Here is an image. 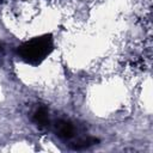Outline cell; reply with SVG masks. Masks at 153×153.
Wrapping results in <instances>:
<instances>
[{
    "mask_svg": "<svg viewBox=\"0 0 153 153\" xmlns=\"http://www.w3.org/2000/svg\"><path fill=\"white\" fill-rule=\"evenodd\" d=\"M32 122L39 128V129H45L49 128L51 124L50 116H49V110L45 106H38L33 112H32Z\"/></svg>",
    "mask_w": 153,
    "mask_h": 153,
    "instance_id": "cell-2",
    "label": "cell"
},
{
    "mask_svg": "<svg viewBox=\"0 0 153 153\" xmlns=\"http://www.w3.org/2000/svg\"><path fill=\"white\" fill-rule=\"evenodd\" d=\"M53 47L51 36L43 35L23 43L18 47L17 53L23 61L30 65H38L51 53Z\"/></svg>",
    "mask_w": 153,
    "mask_h": 153,
    "instance_id": "cell-1",
    "label": "cell"
}]
</instances>
